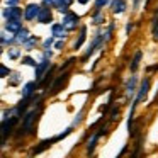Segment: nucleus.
Segmentation results:
<instances>
[{
    "label": "nucleus",
    "instance_id": "f257e3e1",
    "mask_svg": "<svg viewBox=\"0 0 158 158\" xmlns=\"http://www.w3.org/2000/svg\"><path fill=\"white\" fill-rule=\"evenodd\" d=\"M78 22H80V15L73 14V12H66L65 17H63V26H65L68 31H73V29H77Z\"/></svg>",
    "mask_w": 158,
    "mask_h": 158
},
{
    "label": "nucleus",
    "instance_id": "f03ea898",
    "mask_svg": "<svg viewBox=\"0 0 158 158\" xmlns=\"http://www.w3.org/2000/svg\"><path fill=\"white\" fill-rule=\"evenodd\" d=\"M19 123V116H14V117H5V119H2V136H4V141L5 138H7V133H10L12 127L15 126V124Z\"/></svg>",
    "mask_w": 158,
    "mask_h": 158
},
{
    "label": "nucleus",
    "instance_id": "7ed1b4c3",
    "mask_svg": "<svg viewBox=\"0 0 158 158\" xmlns=\"http://www.w3.org/2000/svg\"><path fill=\"white\" fill-rule=\"evenodd\" d=\"M150 78H144L143 82H141V85H139V90H138V97H136V102H134V106H138L139 102H143L144 100V97L148 95V90H150Z\"/></svg>",
    "mask_w": 158,
    "mask_h": 158
},
{
    "label": "nucleus",
    "instance_id": "20e7f679",
    "mask_svg": "<svg viewBox=\"0 0 158 158\" xmlns=\"http://www.w3.org/2000/svg\"><path fill=\"white\" fill-rule=\"evenodd\" d=\"M4 17L7 19V21H10V19L21 21L22 19V10L19 7H15V5H9L7 9H4Z\"/></svg>",
    "mask_w": 158,
    "mask_h": 158
},
{
    "label": "nucleus",
    "instance_id": "39448f33",
    "mask_svg": "<svg viewBox=\"0 0 158 158\" xmlns=\"http://www.w3.org/2000/svg\"><path fill=\"white\" fill-rule=\"evenodd\" d=\"M39 12H41V7H39L38 4H29L24 10V17L27 19V21H34V19H38Z\"/></svg>",
    "mask_w": 158,
    "mask_h": 158
},
{
    "label": "nucleus",
    "instance_id": "423d86ee",
    "mask_svg": "<svg viewBox=\"0 0 158 158\" xmlns=\"http://www.w3.org/2000/svg\"><path fill=\"white\" fill-rule=\"evenodd\" d=\"M36 114H38V112H36V109H32L31 112H27L24 116V121H22V129H24V131H27V133H29V131L32 129V124H34V121H36Z\"/></svg>",
    "mask_w": 158,
    "mask_h": 158
},
{
    "label": "nucleus",
    "instance_id": "0eeeda50",
    "mask_svg": "<svg viewBox=\"0 0 158 158\" xmlns=\"http://www.w3.org/2000/svg\"><path fill=\"white\" fill-rule=\"evenodd\" d=\"M48 68H49V58H48V56H44V58L38 63V66H36V78H41V77L46 73V70H48Z\"/></svg>",
    "mask_w": 158,
    "mask_h": 158
},
{
    "label": "nucleus",
    "instance_id": "6e6552de",
    "mask_svg": "<svg viewBox=\"0 0 158 158\" xmlns=\"http://www.w3.org/2000/svg\"><path fill=\"white\" fill-rule=\"evenodd\" d=\"M36 21H38L39 24H49V22L53 21V15H51V10H49L48 7L41 9V12H39V15H38V19H36Z\"/></svg>",
    "mask_w": 158,
    "mask_h": 158
},
{
    "label": "nucleus",
    "instance_id": "1a4fd4ad",
    "mask_svg": "<svg viewBox=\"0 0 158 158\" xmlns=\"http://www.w3.org/2000/svg\"><path fill=\"white\" fill-rule=\"evenodd\" d=\"M5 29H7L9 32H12V34H17L22 29V22L17 21V19H10V21L5 22Z\"/></svg>",
    "mask_w": 158,
    "mask_h": 158
},
{
    "label": "nucleus",
    "instance_id": "9d476101",
    "mask_svg": "<svg viewBox=\"0 0 158 158\" xmlns=\"http://www.w3.org/2000/svg\"><path fill=\"white\" fill-rule=\"evenodd\" d=\"M68 80V73H63V75H60L58 78L55 80V83L51 85V94H56V92H60V89H61L63 85H65V82Z\"/></svg>",
    "mask_w": 158,
    "mask_h": 158
},
{
    "label": "nucleus",
    "instance_id": "9b49d317",
    "mask_svg": "<svg viewBox=\"0 0 158 158\" xmlns=\"http://www.w3.org/2000/svg\"><path fill=\"white\" fill-rule=\"evenodd\" d=\"M51 31H53V36H55V38L63 39V38L66 36V31H68V29H66L63 24H53Z\"/></svg>",
    "mask_w": 158,
    "mask_h": 158
},
{
    "label": "nucleus",
    "instance_id": "f8f14e48",
    "mask_svg": "<svg viewBox=\"0 0 158 158\" xmlns=\"http://www.w3.org/2000/svg\"><path fill=\"white\" fill-rule=\"evenodd\" d=\"M110 5H112V12H114V14H123V12L127 9L124 0H112Z\"/></svg>",
    "mask_w": 158,
    "mask_h": 158
},
{
    "label": "nucleus",
    "instance_id": "ddd939ff",
    "mask_svg": "<svg viewBox=\"0 0 158 158\" xmlns=\"http://www.w3.org/2000/svg\"><path fill=\"white\" fill-rule=\"evenodd\" d=\"M31 38V34H29V31L27 29H21V31L15 34V43H19V44H24L27 39Z\"/></svg>",
    "mask_w": 158,
    "mask_h": 158
},
{
    "label": "nucleus",
    "instance_id": "4468645a",
    "mask_svg": "<svg viewBox=\"0 0 158 158\" xmlns=\"http://www.w3.org/2000/svg\"><path fill=\"white\" fill-rule=\"evenodd\" d=\"M34 90H36V83L34 82L26 83L24 89H22V97H24V99H29V97L32 95V92H34Z\"/></svg>",
    "mask_w": 158,
    "mask_h": 158
},
{
    "label": "nucleus",
    "instance_id": "2eb2a0df",
    "mask_svg": "<svg viewBox=\"0 0 158 158\" xmlns=\"http://www.w3.org/2000/svg\"><path fill=\"white\" fill-rule=\"evenodd\" d=\"M141 56H143V53H141V51H136V55H134L133 61H131V65H129L131 72H136V70H138V66H139V61H141Z\"/></svg>",
    "mask_w": 158,
    "mask_h": 158
},
{
    "label": "nucleus",
    "instance_id": "dca6fc26",
    "mask_svg": "<svg viewBox=\"0 0 158 158\" xmlns=\"http://www.w3.org/2000/svg\"><path fill=\"white\" fill-rule=\"evenodd\" d=\"M100 138V134L97 133V134H94L92 138H90L89 141H87V153H92L94 151V148H95V143H97V139Z\"/></svg>",
    "mask_w": 158,
    "mask_h": 158
},
{
    "label": "nucleus",
    "instance_id": "f3484780",
    "mask_svg": "<svg viewBox=\"0 0 158 158\" xmlns=\"http://www.w3.org/2000/svg\"><path fill=\"white\" fill-rule=\"evenodd\" d=\"M136 82H138L136 77H131V78L127 80V83H126V92L127 94H133L134 90H136Z\"/></svg>",
    "mask_w": 158,
    "mask_h": 158
},
{
    "label": "nucleus",
    "instance_id": "a211bd4d",
    "mask_svg": "<svg viewBox=\"0 0 158 158\" xmlns=\"http://www.w3.org/2000/svg\"><path fill=\"white\" fill-rule=\"evenodd\" d=\"M36 43H38V38H36V36H31V38H29L27 41H26L24 44H22V46H24V48L27 49V51H31V49L36 46Z\"/></svg>",
    "mask_w": 158,
    "mask_h": 158
},
{
    "label": "nucleus",
    "instance_id": "6ab92c4d",
    "mask_svg": "<svg viewBox=\"0 0 158 158\" xmlns=\"http://www.w3.org/2000/svg\"><path fill=\"white\" fill-rule=\"evenodd\" d=\"M85 36H87V27H82V31H80V36H78V41L75 43V49H78L80 46L83 44V41H85Z\"/></svg>",
    "mask_w": 158,
    "mask_h": 158
},
{
    "label": "nucleus",
    "instance_id": "aec40b11",
    "mask_svg": "<svg viewBox=\"0 0 158 158\" xmlns=\"http://www.w3.org/2000/svg\"><path fill=\"white\" fill-rule=\"evenodd\" d=\"M102 22H104V14H102V10L95 9V14H94V24H102Z\"/></svg>",
    "mask_w": 158,
    "mask_h": 158
},
{
    "label": "nucleus",
    "instance_id": "412c9836",
    "mask_svg": "<svg viewBox=\"0 0 158 158\" xmlns=\"http://www.w3.org/2000/svg\"><path fill=\"white\" fill-rule=\"evenodd\" d=\"M7 55H9V58H10V60H17L19 56H21V51H19L17 48H9Z\"/></svg>",
    "mask_w": 158,
    "mask_h": 158
},
{
    "label": "nucleus",
    "instance_id": "4be33fe9",
    "mask_svg": "<svg viewBox=\"0 0 158 158\" xmlns=\"http://www.w3.org/2000/svg\"><path fill=\"white\" fill-rule=\"evenodd\" d=\"M22 63H24V65H29V66H38V63H36V60H32L31 56H26V58H22Z\"/></svg>",
    "mask_w": 158,
    "mask_h": 158
},
{
    "label": "nucleus",
    "instance_id": "5701e85b",
    "mask_svg": "<svg viewBox=\"0 0 158 158\" xmlns=\"http://www.w3.org/2000/svg\"><path fill=\"white\" fill-rule=\"evenodd\" d=\"M153 39L158 41V21H156V17L153 19Z\"/></svg>",
    "mask_w": 158,
    "mask_h": 158
},
{
    "label": "nucleus",
    "instance_id": "b1692460",
    "mask_svg": "<svg viewBox=\"0 0 158 158\" xmlns=\"http://www.w3.org/2000/svg\"><path fill=\"white\" fill-rule=\"evenodd\" d=\"M110 0H97L95 2V9H99V10H102V7H106L107 4H109Z\"/></svg>",
    "mask_w": 158,
    "mask_h": 158
},
{
    "label": "nucleus",
    "instance_id": "393cba45",
    "mask_svg": "<svg viewBox=\"0 0 158 158\" xmlns=\"http://www.w3.org/2000/svg\"><path fill=\"white\" fill-rule=\"evenodd\" d=\"M7 75H10V70H9L7 66L2 65V66H0V77H2V78H5Z\"/></svg>",
    "mask_w": 158,
    "mask_h": 158
},
{
    "label": "nucleus",
    "instance_id": "a878e982",
    "mask_svg": "<svg viewBox=\"0 0 158 158\" xmlns=\"http://www.w3.org/2000/svg\"><path fill=\"white\" fill-rule=\"evenodd\" d=\"M117 119H119V109L114 107L112 112H110V121H117Z\"/></svg>",
    "mask_w": 158,
    "mask_h": 158
},
{
    "label": "nucleus",
    "instance_id": "bb28decb",
    "mask_svg": "<svg viewBox=\"0 0 158 158\" xmlns=\"http://www.w3.org/2000/svg\"><path fill=\"white\" fill-rule=\"evenodd\" d=\"M51 46H53V38H48L44 43H43V48H44V49H49Z\"/></svg>",
    "mask_w": 158,
    "mask_h": 158
},
{
    "label": "nucleus",
    "instance_id": "cd10ccee",
    "mask_svg": "<svg viewBox=\"0 0 158 158\" xmlns=\"http://www.w3.org/2000/svg\"><path fill=\"white\" fill-rule=\"evenodd\" d=\"M43 4H44L46 7H48V5L49 7H55V0H43Z\"/></svg>",
    "mask_w": 158,
    "mask_h": 158
},
{
    "label": "nucleus",
    "instance_id": "c85d7f7f",
    "mask_svg": "<svg viewBox=\"0 0 158 158\" xmlns=\"http://www.w3.org/2000/svg\"><path fill=\"white\" fill-rule=\"evenodd\" d=\"M133 27H134V24H133V22H129V24L126 26V34H129V32L133 31Z\"/></svg>",
    "mask_w": 158,
    "mask_h": 158
},
{
    "label": "nucleus",
    "instance_id": "c756f323",
    "mask_svg": "<svg viewBox=\"0 0 158 158\" xmlns=\"http://www.w3.org/2000/svg\"><path fill=\"white\" fill-rule=\"evenodd\" d=\"M63 46H65V43H63V41H58V43L55 44V48H56V49H63Z\"/></svg>",
    "mask_w": 158,
    "mask_h": 158
},
{
    "label": "nucleus",
    "instance_id": "7c9ffc66",
    "mask_svg": "<svg viewBox=\"0 0 158 158\" xmlns=\"http://www.w3.org/2000/svg\"><path fill=\"white\" fill-rule=\"evenodd\" d=\"M17 2H19V0H7V4H9V5H15Z\"/></svg>",
    "mask_w": 158,
    "mask_h": 158
},
{
    "label": "nucleus",
    "instance_id": "2f4dec72",
    "mask_svg": "<svg viewBox=\"0 0 158 158\" xmlns=\"http://www.w3.org/2000/svg\"><path fill=\"white\" fill-rule=\"evenodd\" d=\"M78 2H80V4H83V5H85V4H89L90 0H78Z\"/></svg>",
    "mask_w": 158,
    "mask_h": 158
}]
</instances>
